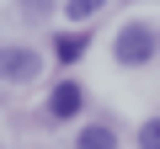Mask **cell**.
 <instances>
[{
  "mask_svg": "<svg viewBox=\"0 0 160 149\" xmlns=\"http://www.w3.org/2000/svg\"><path fill=\"white\" fill-rule=\"evenodd\" d=\"M155 48H160V37H155L144 22H128V27H118V37H112V59H118L123 69L149 64V59H155Z\"/></svg>",
  "mask_w": 160,
  "mask_h": 149,
  "instance_id": "obj_1",
  "label": "cell"
},
{
  "mask_svg": "<svg viewBox=\"0 0 160 149\" xmlns=\"http://www.w3.org/2000/svg\"><path fill=\"white\" fill-rule=\"evenodd\" d=\"M0 74H6V85H27V80L43 74V53H38V48H6Z\"/></svg>",
  "mask_w": 160,
  "mask_h": 149,
  "instance_id": "obj_2",
  "label": "cell"
},
{
  "mask_svg": "<svg viewBox=\"0 0 160 149\" xmlns=\"http://www.w3.org/2000/svg\"><path fill=\"white\" fill-rule=\"evenodd\" d=\"M80 107H86V91H80L75 80H59V85H53V96H48V117L75 123V117H80Z\"/></svg>",
  "mask_w": 160,
  "mask_h": 149,
  "instance_id": "obj_3",
  "label": "cell"
},
{
  "mask_svg": "<svg viewBox=\"0 0 160 149\" xmlns=\"http://www.w3.org/2000/svg\"><path fill=\"white\" fill-rule=\"evenodd\" d=\"M75 149H118V133H112L107 123H86L80 138H75Z\"/></svg>",
  "mask_w": 160,
  "mask_h": 149,
  "instance_id": "obj_4",
  "label": "cell"
},
{
  "mask_svg": "<svg viewBox=\"0 0 160 149\" xmlns=\"http://www.w3.org/2000/svg\"><path fill=\"white\" fill-rule=\"evenodd\" d=\"M102 6H107V0H64V16H69V22H86V16H96Z\"/></svg>",
  "mask_w": 160,
  "mask_h": 149,
  "instance_id": "obj_5",
  "label": "cell"
},
{
  "mask_svg": "<svg viewBox=\"0 0 160 149\" xmlns=\"http://www.w3.org/2000/svg\"><path fill=\"white\" fill-rule=\"evenodd\" d=\"M53 53H59L64 64H75L80 53H86V37H80V32H69V37H59V48H53Z\"/></svg>",
  "mask_w": 160,
  "mask_h": 149,
  "instance_id": "obj_6",
  "label": "cell"
},
{
  "mask_svg": "<svg viewBox=\"0 0 160 149\" xmlns=\"http://www.w3.org/2000/svg\"><path fill=\"white\" fill-rule=\"evenodd\" d=\"M139 149H160V117H149L139 128Z\"/></svg>",
  "mask_w": 160,
  "mask_h": 149,
  "instance_id": "obj_7",
  "label": "cell"
},
{
  "mask_svg": "<svg viewBox=\"0 0 160 149\" xmlns=\"http://www.w3.org/2000/svg\"><path fill=\"white\" fill-rule=\"evenodd\" d=\"M22 11L27 16H48V0H22Z\"/></svg>",
  "mask_w": 160,
  "mask_h": 149,
  "instance_id": "obj_8",
  "label": "cell"
}]
</instances>
